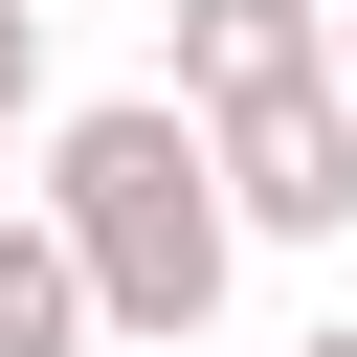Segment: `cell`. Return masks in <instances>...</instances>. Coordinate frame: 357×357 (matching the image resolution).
I'll return each mask as SVG.
<instances>
[{
    "label": "cell",
    "instance_id": "52a82bcc",
    "mask_svg": "<svg viewBox=\"0 0 357 357\" xmlns=\"http://www.w3.org/2000/svg\"><path fill=\"white\" fill-rule=\"evenodd\" d=\"M335 89H357V0H335Z\"/></svg>",
    "mask_w": 357,
    "mask_h": 357
},
{
    "label": "cell",
    "instance_id": "5b68a950",
    "mask_svg": "<svg viewBox=\"0 0 357 357\" xmlns=\"http://www.w3.org/2000/svg\"><path fill=\"white\" fill-rule=\"evenodd\" d=\"M45 134V0H0V156Z\"/></svg>",
    "mask_w": 357,
    "mask_h": 357
},
{
    "label": "cell",
    "instance_id": "3957f363",
    "mask_svg": "<svg viewBox=\"0 0 357 357\" xmlns=\"http://www.w3.org/2000/svg\"><path fill=\"white\" fill-rule=\"evenodd\" d=\"M290 89H335V0H178V112L201 134H245Z\"/></svg>",
    "mask_w": 357,
    "mask_h": 357
},
{
    "label": "cell",
    "instance_id": "277c9868",
    "mask_svg": "<svg viewBox=\"0 0 357 357\" xmlns=\"http://www.w3.org/2000/svg\"><path fill=\"white\" fill-rule=\"evenodd\" d=\"M112 312H89V268H67V223L45 201H0V357H89Z\"/></svg>",
    "mask_w": 357,
    "mask_h": 357
},
{
    "label": "cell",
    "instance_id": "7a4b0ae2",
    "mask_svg": "<svg viewBox=\"0 0 357 357\" xmlns=\"http://www.w3.org/2000/svg\"><path fill=\"white\" fill-rule=\"evenodd\" d=\"M223 201H245V245H335V223H357V89L245 112V134H223Z\"/></svg>",
    "mask_w": 357,
    "mask_h": 357
},
{
    "label": "cell",
    "instance_id": "6da1fadb",
    "mask_svg": "<svg viewBox=\"0 0 357 357\" xmlns=\"http://www.w3.org/2000/svg\"><path fill=\"white\" fill-rule=\"evenodd\" d=\"M22 201L67 223V268H89V312H112L134 357H178V335L223 312V268H245V201H223V134H201L178 89H112V112H67Z\"/></svg>",
    "mask_w": 357,
    "mask_h": 357
},
{
    "label": "cell",
    "instance_id": "8992f818",
    "mask_svg": "<svg viewBox=\"0 0 357 357\" xmlns=\"http://www.w3.org/2000/svg\"><path fill=\"white\" fill-rule=\"evenodd\" d=\"M290 357H357V312H335V335H290Z\"/></svg>",
    "mask_w": 357,
    "mask_h": 357
}]
</instances>
